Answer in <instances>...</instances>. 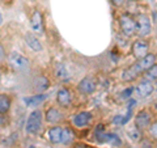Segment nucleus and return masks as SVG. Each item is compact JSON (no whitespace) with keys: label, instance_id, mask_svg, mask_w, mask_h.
Wrapping results in <instances>:
<instances>
[{"label":"nucleus","instance_id":"aec40b11","mask_svg":"<svg viewBox=\"0 0 157 148\" xmlns=\"http://www.w3.org/2000/svg\"><path fill=\"white\" fill-rule=\"evenodd\" d=\"M127 135L132 142H139L141 139V132L136 126H131L127 129Z\"/></svg>","mask_w":157,"mask_h":148},{"label":"nucleus","instance_id":"39448f33","mask_svg":"<svg viewBox=\"0 0 157 148\" xmlns=\"http://www.w3.org/2000/svg\"><path fill=\"white\" fill-rule=\"evenodd\" d=\"M9 63L12 64L13 68H16L18 71H25L29 68V60L18 53H11V55H9Z\"/></svg>","mask_w":157,"mask_h":148},{"label":"nucleus","instance_id":"f3484780","mask_svg":"<svg viewBox=\"0 0 157 148\" xmlns=\"http://www.w3.org/2000/svg\"><path fill=\"white\" fill-rule=\"evenodd\" d=\"M47 95H36L32 97H25L24 98V102L26 103V106H36L38 103H41L46 100Z\"/></svg>","mask_w":157,"mask_h":148},{"label":"nucleus","instance_id":"2f4dec72","mask_svg":"<svg viewBox=\"0 0 157 148\" xmlns=\"http://www.w3.org/2000/svg\"><path fill=\"white\" fill-rule=\"evenodd\" d=\"M156 148H157V144H156Z\"/></svg>","mask_w":157,"mask_h":148},{"label":"nucleus","instance_id":"9d476101","mask_svg":"<svg viewBox=\"0 0 157 148\" xmlns=\"http://www.w3.org/2000/svg\"><path fill=\"white\" fill-rule=\"evenodd\" d=\"M56 101L60 106H70L71 105V101H72V96H71V92L66 89V88H60L58 91V95H56Z\"/></svg>","mask_w":157,"mask_h":148},{"label":"nucleus","instance_id":"c756f323","mask_svg":"<svg viewBox=\"0 0 157 148\" xmlns=\"http://www.w3.org/2000/svg\"><path fill=\"white\" fill-rule=\"evenodd\" d=\"M73 148H86V146H84V144H76Z\"/></svg>","mask_w":157,"mask_h":148},{"label":"nucleus","instance_id":"dca6fc26","mask_svg":"<svg viewBox=\"0 0 157 148\" xmlns=\"http://www.w3.org/2000/svg\"><path fill=\"white\" fill-rule=\"evenodd\" d=\"M48 139H50V142L51 143H60V140H62V127H59V126H56V127H52V129H50L48 130Z\"/></svg>","mask_w":157,"mask_h":148},{"label":"nucleus","instance_id":"a878e982","mask_svg":"<svg viewBox=\"0 0 157 148\" xmlns=\"http://www.w3.org/2000/svg\"><path fill=\"white\" fill-rule=\"evenodd\" d=\"M149 134H151V136H153L155 139H157V122L149 125Z\"/></svg>","mask_w":157,"mask_h":148},{"label":"nucleus","instance_id":"bb28decb","mask_svg":"<svg viewBox=\"0 0 157 148\" xmlns=\"http://www.w3.org/2000/svg\"><path fill=\"white\" fill-rule=\"evenodd\" d=\"M132 92H134V89H132V88H127L126 91L122 92V98H128V97L131 96Z\"/></svg>","mask_w":157,"mask_h":148},{"label":"nucleus","instance_id":"9b49d317","mask_svg":"<svg viewBox=\"0 0 157 148\" xmlns=\"http://www.w3.org/2000/svg\"><path fill=\"white\" fill-rule=\"evenodd\" d=\"M30 25H32V29L36 33H38V34L43 33V21H42L41 12L34 11V13L32 14V18H30Z\"/></svg>","mask_w":157,"mask_h":148},{"label":"nucleus","instance_id":"4468645a","mask_svg":"<svg viewBox=\"0 0 157 148\" xmlns=\"http://www.w3.org/2000/svg\"><path fill=\"white\" fill-rule=\"evenodd\" d=\"M62 118H63L62 113L58 109H55V107H50L46 111V121L48 123H58L59 121H62Z\"/></svg>","mask_w":157,"mask_h":148},{"label":"nucleus","instance_id":"6ab92c4d","mask_svg":"<svg viewBox=\"0 0 157 148\" xmlns=\"http://www.w3.org/2000/svg\"><path fill=\"white\" fill-rule=\"evenodd\" d=\"M9 107H11V100H9V97L7 95L0 93V113L6 114L9 110Z\"/></svg>","mask_w":157,"mask_h":148},{"label":"nucleus","instance_id":"5701e85b","mask_svg":"<svg viewBox=\"0 0 157 148\" xmlns=\"http://www.w3.org/2000/svg\"><path fill=\"white\" fill-rule=\"evenodd\" d=\"M94 135H96V139L98 143H105V138H106V132L104 130L102 125H98L96 127V131H94Z\"/></svg>","mask_w":157,"mask_h":148},{"label":"nucleus","instance_id":"20e7f679","mask_svg":"<svg viewBox=\"0 0 157 148\" xmlns=\"http://www.w3.org/2000/svg\"><path fill=\"white\" fill-rule=\"evenodd\" d=\"M135 22H136V33L140 37H147L151 33V21L148 16L139 14Z\"/></svg>","mask_w":157,"mask_h":148},{"label":"nucleus","instance_id":"ddd939ff","mask_svg":"<svg viewBox=\"0 0 157 148\" xmlns=\"http://www.w3.org/2000/svg\"><path fill=\"white\" fill-rule=\"evenodd\" d=\"M25 42H26V45L30 47L33 51H42L41 42H39V39L36 36H33V34H30V33L26 34V36H25Z\"/></svg>","mask_w":157,"mask_h":148},{"label":"nucleus","instance_id":"0eeeda50","mask_svg":"<svg viewBox=\"0 0 157 148\" xmlns=\"http://www.w3.org/2000/svg\"><path fill=\"white\" fill-rule=\"evenodd\" d=\"M151 125V114L147 110H140L135 117V126L139 130H143Z\"/></svg>","mask_w":157,"mask_h":148},{"label":"nucleus","instance_id":"2eb2a0df","mask_svg":"<svg viewBox=\"0 0 157 148\" xmlns=\"http://www.w3.org/2000/svg\"><path fill=\"white\" fill-rule=\"evenodd\" d=\"M48 85H50V81H48V79L45 76H38L36 80H34V88H36V91H38V92L46 91Z\"/></svg>","mask_w":157,"mask_h":148},{"label":"nucleus","instance_id":"f8f14e48","mask_svg":"<svg viewBox=\"0 0 157 148\" xmlns=\"http://www.w3.org/2000/svg\"><path fill=\"white\" fill-rule=\"evenodd\" d=\"M135 92L136 95L144 98V97H148L152 92H153V85H152V83L149 81H143L140 84H137V87L135 88Z\"/></svg>","mask_w":157,"mask_h":148},{"label":"nucleus","instance_id":"c85d7f7f","mask_svg":"<svg viewBox=\"0 0 157 148\" xmlns=\"http://www.w3.org/2000/svg\"><path fill=\"white\" fill-rule=\"evenodd\" d=\"M113 2H114L115 6H122V4H123L126 0H113Z\"/></svg>","mask_w":157,"mask_h":148},{"label":"nucleus","instance_id":"cd10ccee","mask_svg":"<svg viewBox=\"0 0 157 148\" xmlns=\"http://www.w3.org/2000/svg\"><path fill=\"white\" fill-rule=\"evenodd\" d=\"M4 59V49L2 46V43H0V62H2Z\"/></svg>","mask_w":157,"mask_h":148},{"label":"nucleus","instance_id":"f03ea898","mask_svg":"<svg viewBox=\"0 0 157 148\" xmlns=\"http://www.w3.org/2000/svg\"><path fill=\"white\" fill-rule=\"evenodd\" d=\"M119 25L122 29V33L127 37H131L134 36L135 32H136V22L135 20L130 17L128 14H122L119 17Z\"/></svg>","mask_w":157,"mask_h":148},{"label":"nucleus","instance_id":"6e6552de","mask_svg":"<svg viewBox=\"0 0 157 148\" xmlns=\"http://www.w3.org/2000/svg\"><path fill=\"white\" fill-rule=\"evenodd\" d=\"M77 88H78V91H80L81 93H84V95H90V93H93L96 91V83L92 77L86 76L78 83Z\"/></svg>","mask_w":157,"mask_h":148},{"label":"nucleus","instance_id":"a211bd4d","mask_svg":"<svg viewBox=\"0 0 157 148\" xmlns=\"http://www.w3.org/2000/svg\"><path fill=\"white\" fill-rule=\"evenodd\" d=\"M55 76L59 79V80H63L66 81L70 79V75H68V71L67 68L62 64V63H56L55 64Z\"/></svg>","mask_w":157,"mask_h":148},{"label":"nucleus","instance_id":"b1692460","mask_svg":"<svg viewBox=\"0 0 157 148\" xmlns=\"http://www.w3.org/2000/svg\"><path fill=\"white\" fill-rule=\"evenodd\" d=\"M145 77L148 79V80H156L157 79V64L156 63L145 71Z\"/></svg>","mask_w":157,"mask_h":148},{"label":"nucleus","instance_id":"412c9836","mask_svg":"<svg viewBox=\"0 0 157 148\" xmlns=\"http://www.w3.org/2000/svg\"><path fill=\"white\" fill-rule=\"evenodd\" d=\"M73 132H72V130L71 129H62V140H60V143H63V144H66V146H68L70 143L73 140Z\"/></svg>","mask_w":157,"mask_h":148},{"label":"nucleus","instance_id":"7c9ffc66","mask_svg":"<svg viewBox=\"0 0 157 148\" xmlns=\"http://www.w3.org/2000/svg\"><path fill=\"white\" fill-rule=\"evenodd\" d=\"M2 22H3V17H2V14H0V25H2Z\"/></svg>","mask_w":157,"mask_h":148},{"label":"nucleus","instance_id":"f257e3e1","mask_svg":"<svg viewBox=\"0 0 157 148\" xmlns=\"http://www.w3.org/2000/svg\"><path fill=\"white\" fill-rule=\"evenodd\" d=\"M26 131L32 135L38 134L42 129V113L39 110H34L30 113L26 121Z\"/></svg>","mask_w":157,"mask_h":148},{"label":"nucleus","instance_id":"423d86ee","mask_svg":"<svg viewBox=\"0 0 157 148\" xmlns=\"http://www.w3.org/2000/svg\"><path fill=\"white\" fill-rule=\"evenodd\" d=\"M148 50H149V45L144 39H137V41L132 43V54H134V56L137 60L145 56L148 54Z\"/></svg>","mask_w":157,"mask_h":148},{"label":"nucleus","instance_id":"4be33fe9","mask_svg":"<svg viewBox=\"0 0 157 148\" xmlns=\"http://www.w3.org/2000/svg\"><path fill=\"white\" fill-rule=\"evenodd\" d=\"M105 143H107V144H110L113 147H119L122 144V142H121L119 138H118L115 134H109V132H106Z\"/></svg>","mask_w":157,"mask_h":148},{"label":"nucleus","instance_id":"7ed1b4c3","mask_svg":"<svg viewBox=\"0 0 157 148\" xmlns=\"http://www.w3.org/2000/svg\"><path fill=\"white\" fill-rule=\"evenodd\" d=\"M156 63V55L155 54H147L145 56H143L141 59H139L135 64H134V68L136 70V72L141 75L143 72H145L148 68H151Z\"/></svg>","mask_w":157,"mask_h":148},{"label":"nucleus","instance_id":"1a4fd4ad","mask_svg":"<svg viewBox=\"0 0 157 148\" xmlns=\"http://www.w3.org/2000/svg\"><path fill=\"white\" fill-rule=\"evenodd\" d=\"M90 119H92V114L89 111H80L73 118V125L78 127V129H82L90 122Z\"/></svg>","mask_w":157,"mask_h":148},{"label":"nucleus","instance_id":"393cba45","mask_svg":"<svg viewBox=\"0 0 157 148\" xmlns=\"http://www.w3.org/2000/svg\"><path fill=\"white\" fill-rule=\"evenodd\" d=\"M127 121H128V118L123 117V115H115L114 119H113V122H114L115 125H124Z\"/></svg>","mask_w":157,"mask_h":148}]
</instances>
